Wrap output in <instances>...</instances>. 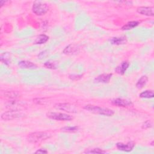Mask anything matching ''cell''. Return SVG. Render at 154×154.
I'll return each instance as SVG.
<instances>
[{
  "instance_id": "6da1fadb",
  "label": "cell",
  "mask_w": 154,
  "mask_h": 154,
  "mask_svg": "<svg viewBox=\"0 0 154 154\" xmlns=\"http://www.w3.org/2000/svg\"><path fill=\"white\" fill-rule=\"evenodd\" d=\"M84 108L91 112L94 114H98L105 116H112L114 112L112 109L106 108H102L96 105H85Z\"/></svg>"
},
{
  "instance_id": "7a4b0ae2",
  "label": "cell",
  "mask_w": 154,
  "mask_h": 154,
  "mask_svg": "<svg viewBox=\"0 0 154 154\" xmlns=\"http://www.w3.org/2000/svg\"><path fill=\"white\" fill-rule=\"evenodd\" d=\"M50 136V134L46 132H36L29 134L28 140L32 143H39L49 138Z\"/></svg>"
},
{
  "instance_id": "3957f363",
  "label": "cell",
  "mask_w": 154,
  "mask_h": 154,
  "mask_svg": "<svg viewBox=\"0 0 154 154\" xmlns=\"http://www.w3.org/2000/svg\"><path fill=\"white\" fill-rule=\"evenodd\" d=\"M32 10L35 14L41 16L45 14L48 11V6L45 2L35 1L33 4Z\"/></svg>"
},
{
  "instance_id": "277c9868",
  "label": "cell",
  "mask_w": 154,
  "mask_h": 154,
  "mask_svg": "<svg viewBox=\"0 0 154 154\" xmlns=\"http://www.w3.org/2000/svg\"><path fill=\"white\" fill-rule=\"evenodd\" d=\"M47 117L54 120H59V121H70L73 117L67 114L61 113V112H50L47 113Z\"/></svg>"
},
{
  "instance_id": "5b68a950",
  "label": "cell",
  "mask_w": 154,
  "mask_h": 154,
  "mask_svg": "<svg viewBox=\"0 0 154 154\" xmlns=\"http://www.w3.org/2000/svg\"><path fill=\"white\" fill-rule=\"evenodd\" d=\"M24 114L17 110H10L1 114V119L4 120H11L16 118L23 117Z\"/></svg>"
},
{
  "instance_id": "8992f818",
  "label": "cell",
  "mask_w": 154,
  "mask_h": 154,
  "mask_svg": "<svg viewBox=\"0 0 154 154\" xmlns=\"http://www.w3.org/2000/svg\"><path fill=\"white\" fill-rule=\"evenodd\" d=\"M54 108L57 109L62 110L71 113H75L77 112V109L74 105L67 103H57L54 105Z\"/></svg>"
},
{
  "instance_id": "52a82bcc",
  "label": "cell",
  "mask_w": 154,
  "mask_h": 154,
  "mask_svg": "<svg viewBox=\"0 0 154 154\" xmlns=\"http://www.w3.org/2000/svg\"><path fill=\"white\" fill-rule=\"evenodd\" d=\"M134 146L135 143L132 141H129L126 144H124L122 143H117L116 144V147L119 150L127 152L132 150Z\"/></svg>"
},
{
  "instance_id": "ba28073f",
  "label": "cell",
  "mask_w": 154,
  "mask_h": 154,
  "mask_svg": "<svg viewBox=\"0 0 154 154\" xmlns=\"http://www.w3.org/2000/svg\"><path fill=\"white\" fill-rule=\"evenodd\" d=\"M24 105L23 103H22L20 101H17L16 99L10 100L7 104V107L10 108V110H17L19 111V109Z\"/></svg>"
},
{
  "instance_id": "9c48e42d",
  "label": "cell",
  "mask_w": 154,
  "mask_h": 154,
  "mask_svg": "<svg viewBox=\"0 0 154 154\" xmlns=\"http://www.w3.org/2000/svg\"><path fill=\"white\" fill-rule=\"evenodd\" d=\"M137 12L140 14L148 16H153V8L152 7H140L137 8Z\"/></svg>"
},
{
  "instance_id": "30bf717a",
  "label": "cell",
  "mask_w": 154,
  "mask_h": 154,
  "mask_svg": "<svg viewBox=\"0 0 154 154\" xmlns=\"http://www.w3.org/2000/svg\"><path fill=\"white\" fill-rule=\"evenodd\" d=\"M112 103L114 105H116L119 106H128L132 105V103L131 100L128 99L117 98L112 100Z\"/></svg>"
},
{
  "instance_id": "8fae6325",
  "label": "cell",
  "mask_w": 154,
  "mask_h": 154,
  "mask_svg": "<svg viewBox=\"0 0 154 154\" xmlns=\"http://www.w3.org/2000/svg\"><path fill=\"white\" fill-rule=\"evenodd\" d=\"M79 52V48L75 45H69L63 51V53L66 55H73Z\"/></svg>"
},
{
  "instance_id": "7c38bea8",
  "label": "cell",
  "mask_w": 154,
  "mask_h": 154,
  "mask_svg": "<svg viewBox=\"0 0 154 154\" xmlns=\"http://www.w3.org/2000/svg\"><path fill=\"white\" fill-rule=\"evenodd\" d=\"M112 76L111 73H107V74H102L99 75L94 79V81L96 82H102V83H108Z\"/></svg>"
},
{
  "instance_id": "4fadbf2b",
  "label": "cell",
  "mask_w": 154,
  "mask_h": 154,
  "mask_svg": "<svg viewBox=\"0 0 154 154\" xmlns=\"http://www.w3.org/2000/svg\"><path fill=\"white\" fill-rule=\"evenodd\" d=\"M18 66L22 69H35L37 68V66L35 64L28 61H20L18 63Z\"/></svg>"
},
{
  "instance_id": "5bb4252c",
  "label": "cell",
  "mask_w": 154,
  "mask_h": 154,
  "mask_svg": "<svg viewBox=\"0 0 154 154\" xmlns=\"http://www.w3.org/2000/svg\"><path fill=\"white\" fill-rule=\"evenodd\" d=\"M129 66V63L128 61H123L115 69V71L120 75H123L128 69Z\"/></svg>"
},
{
  "instance_id": "9a60e30c",
  "label": "cell",
  "mask_w": 154,
  "mask_h": 154,
  "mask_svg": "<svg viewBox=\"0 0 154 154\" xmlns=\"http://www.w3.org/2000/svg\"><path fill=\"white\" fill-rule=\"evenodd\" d=\"M4 96L5 97H6L10 100H14V99H16L17 98H18L19 97L20 94L17 91H9L5 92L4 93Z\"/></svg>"
},
{
  "instance_id": "2e32d148",
  "label": "cell",
  "mask_w": 154,
  "mask_h": 154,
  "mask_svg": "<svg viewBox=\"0 0 154 154\" xmlns=\"http://www.w3.org/2000/svg\"><path fill=\"white\" fill-rule=\"evenodd\" d=\"M110 42L112 45H122L126 42V38L125 37H112L110 39Z\"/></svg>"
},
{
  "instance_id": "e0dca14e",
  "label": "cell",
  "mask_w": 154,
  "mask_h": 154,
  "mask_svg": "<svg viewBox=\"0 0 154 154\" xmlns=\"http://www.w3.org/2000/svg\"><path fill=\"white\" fill-rule=\"evenodd\" d=\"M49 39V37L45 34H40L35 39L34 43L35 44H43L46 43Z\"/></svg>"
},
{
  "instance_id": "ac0fdd59",
  "label": "cell",
  "mask_w": 154,
  "mask_h": 154,
  "mask_svg": "<svg viewBox=\"0 0 154 154\" xmlns=\"http://www.w3.org/2000/svg\"><path fill=\"white\" fill-rule=\"evenodd\" d=\"M147 81H148V78L147 77V76H141L137 82L136 87L140 89L142 88L146 84Z\"/></svg>"
},
{
  "instance_id": "d6986e66",
  "label": "cell",
  "mask_w": 154,
  "mask_h": 154,
  "mask_svg": "<svg viewBox=\"0 0 154 154\" xmlns=\"http://www.w3.org/2000/svg\"><path fill=\"white\" fill-rule=\"evenodd\" d=\"M138 24H139V22H137V21H131V22H128V23H126L124 26H123L122 29L123 30L130 29H132V28L137 26Z\"/></svg>"
},
{
  "instance_id": "ffe728a7",
  "label": "cell",
  "mask_w": 154,
  "mask_h": 154,
  "mask_svg": "<svg viewBox=\"0 0 154 154\" xmlns=\"http://www.w3.org/2000/svg\"><path fill=\"white\" fill-rule=\"evenodd\" d=\"M1 61L5 64L10 63V55L7 52H4L1 55Z\"/></svg>"
},
{
  "instance_id": "44dd1931",
  "label": "cell",
  "mask_w": 154,
  "mask_h": 154,
  "mask_svg": "<svg viewBox=\"0 0 154 154\" xmlns=\"http://www.w3.org/2000/svg\"><path fill=\"white\" fill-rule=\"evenodd\" d=\"M154 96L153 91L152 90H146L140 94V97L141 98H152Z\"/></svg>"
},
{
  "instance_id": "7402d4cb",
  "label": "cell",
  "mask_w": 154,
  "mask_h": 154,
  "mask_svg": "<svg viewBox=\"0 0 154 154\" xmlns=\"http://www.w3.org/2000/svg\"><path fill=\"white\" fill-rule=\"evenodd\" d=\"M62 131L67 132H75L78 131V127L77 126H65L61 129Z\"/></svg>"
},
{
  "instance_id": "603a6c76",
  "label": "cell",
  "mask_w": 154,
  "mask_h": 154,
  "mask_svg": "<svg viewBox=\"0 0 154 154\" xmlns=\"http://www.w3.org/2000/svg\"><path fill=\"white\" fill-rule=\"evenodd\" d=\"M84 153H106V152L99 148H94V149H92L91 150H86L84 152Z\"/></svg>"
},
{
  "instance_id": "cb8c5ba5",
  "label": "cell",
  "mask_w": 154,
  "mask_h": 154,
  "mask_svg": "<svg viewBox=\"0 0 154 154\" xmlns=\"http://www.w3.org/2000/svg\"><path fill=\"white\" fill-rule=\"evenodd\" d=\"M44 66H45L46 68L51 69H56L57 67L56 63H55V62H54V61H49L46 62V63L44 64Z\"/></svg>"
},
{
  "instance_id": "d4e9b609",
  "label": "cell",
  "mask_w": 154,
  "mask_h": 154,
  "mask_svg": "<svg viewBox=\"0 0 154 154\" xmlns=\"http://www.w3.org/2000/svg\"><path fill=\"white\" fill-rule=\"evenodd\" d=\"M152 126V123L150 120L146 121L142 125L143 129H147L149 128H151Z\"/></svg>"
},
{
  "instance_id": "484cf974",
  "label": "cell",
  "mask_w": 154,
  "mask_h": 154,
  "mask_svg": "<svg viewBox=\"0 0 154 154\" xmlns=\"http://www.w3.org/2000/svg\"><path fill=\"white\" fill-rule=\"evenodd\" d=\"M82 77V75H70L69 76V78L72 79V80H77L78 79H80Z\"/></svg>"
},
{
  "instance_id": "4316f807",
  "label": "cell",
  "mask_w": 154,
  "mask_h": 154,
  "mask_svg": "<svg viewBox=\"0 0 154 154\" xmlns=\"http://www.w3.org/2000/svg\"><path fill=\"white\" fill-rule=\"evenodd\" d=\"M48 153L47 150H46L45 149H38L35 152V153Z\"/></svg>"
}]
</instances>
